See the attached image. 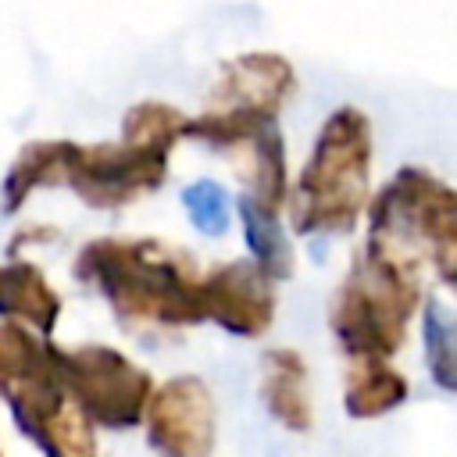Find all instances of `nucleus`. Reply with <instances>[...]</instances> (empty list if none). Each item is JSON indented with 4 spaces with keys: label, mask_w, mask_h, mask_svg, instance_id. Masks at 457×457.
Wrapping results in <instances>:
<instances>
[{
    "label": "nucleus",
    "mask_w": 457,
    "mask_h": 457,
    "mask_svg": "<svg viewBox=\"0 0 457 457\" xmlns=\"http://www.w3.org/2000/svg\"><path fill=\"white\" fill-rule=\"evenodd\" d=\"M189 129V114L179 111L168 100H139L121 114V136L125 143H139V146H157V150H175L179 139H186Z\"/></svg>",
    "instance_id": "obj_17"
},
{
    "label": "nucleus",
    "mask_w": 457,
    "mask_h": 457,
    "mask_svg": "<svg viewBox=\"0 0 457 457\" xmlns=\"http://www.w3.org/2000/svg\"><path fill=\"white\" fill-rule=\"evenodd\" d=\"M61 368L71 403L89 418L93 428L125 432L143 425L157 382L129 353L107 343H82L71 350L61 346Z\"/></svg>",
    "instance_id": "obj_6"
},
{
    "label": "nucleus",
    "mask_w": 457,
    "mask_h": 457,
    "mask_svg": "<svg viewBox=\"0 0 457 457\" xmlns=\"http://www.w3.org/2000/svg\"><path fill=\"white\" fill-rule=\"evenodd\" d=\"M421 339L432 382L446 393H457V318L443 314L439 303H428L421 318Z\"/></svg>",
    "instance_id": "obj_18"
},
{
    "label": "nucleus",
    "mask_w": 457,
    "mask_h": 457,
    "mask_svg": "<svg viewBox=\"0 0 457 457\" xmlns=\"http://www.w3.org/2000/svg\"><path fill=\"white\" fill-rule=\"evenodd\" d=\"M221 154L228 157V164L236 168V175L243 182L239 200H246L250 207H257L264 214L286 211L289 168H286V143H282L278 125H264L257 132H246L243 139L228 143Z\"/></svg>",
    "instance_id": "obj_11"
},
{
    "label": "nucleus",
    "mask_w": 457,
    "mask_h": 457,
    "mask_svg": "<svg viewBox=\"0 0 457 457\" xmlns=\"http://www.w3.org/2000/svg\"><path fill=\"white\" fill-rule=\"evenodd\" d=\"M411 396L407 375L386 357H350L343 368V411L353 421H375Z\"/></svg>",
    "instance_id": "obj_14"
},
{
    "label": "nucleus",
    "mask_w": 457,
    "mask_h": 457,
    "mask_svg": "<svg viewBox=\"0 0 457 457\" xmlns=\"http://www.w3.org/2000/svg\"><path fill=\"white\" fill-rule=\"evenodd\" d=\"M261 400H264V411L286 432H311L314 400H311L307 361L300 350L271 346L261 353Z\"/></svg>",
    "instance_id": "obj_13"
},
{
    "label": "nucleus",
    "mask_w": 457,
    "mask_h": 457,
    "mask_svg": "<svg viewBox=\"0 0 457 457\" xmlns=\"http://www.w3.org/2000/svg\"><path fill=\"white\" fill-rule=\"evenodd\" d=\"M364 243L386 246L418 268H432L457 289V186L421 164H403L368 200Z\"/></svg>",
    "instance_id": "obj_5"
},
{
    "label": "nucleus",
    "mask_w": 457,
    "mask_h": 457,
    "mask_svg": "<svg viewBox=\"0 0 457 457\" xmlns=\"http://www.w3.org/2000/svg\"><path fill=\"white\" fill-rule=\"evenodd\" d=\"M0 400L43 457H100L96 428L71 403L61 346L0 321Z\"/></svg>",
    "instance_id": "obj_3"
},
{
    "label": "nucleus",
    "mask_w": 457,
    "mask_h": 457,
    "mask_svg": "<svg viewBox=\"0 0 457 457\" xmlns=\"http://www.w3.org/2000/svg\"><path fill=\"white\" fill-rule=\"evenodd\" d=\"M71 275L100 293L129 328L200 325V271L186 250L150 236H96L71 261Z\"/></svg>",
    "instance_id": "obj_1"
},
{
    "label": "nucleus",
    "mask_w": 457,
    "mask_h": 457,
    "mask_svg": "<svg viewBox=\"0 0 457 457\" xmlns=\"http://www.w3.org/2000/svg\"><path fill=\"white\" fill-rule=\"evenodd\" d=\"M239 225H243V239H246V257L261 268L264 278L271 282H286L296 268V250L289 232L282 228V214H264L257 207H250L246 200L236 204Z\"/></svg>",
    "instance_id": "obj_16"
},
{
    "label": "nucleus",
    "mask_w": 457,
    "mask_h": 457,
    "mask_svg": "<svg viewBox=\"0 0 457 457\" xmlns=\"http://www.w3.org/2000/svg\"><path fill=\"white\" fill-rule=\"evenodd\" d=\"M61 311H64V300L36 261L29 257L0 261V321L21 325L50 339Z\"/></svg>",
    "instance_id": "obj_12"
},
{
    "label": "nucleus",
    "mask_w": 457,
    "mask_h": 457,
    "mask_svg": "<svg viewBox=\"0 0 457 457\" xmlns=\"http://www.w3.org/2000/svg\"><path fill=\"white\" fill-rule=\"evenodd\" d=\"M296 93V68L275 50H246L218 64L204 111L275 121Z\"/></svg>",
    "instance_id": "obj_9"
},
{
    "label": "nucleus",
    "mask_w": 457,
    "mask_h": 457,
    "mask_svg": "<svg viewBox=\"0 0 457 457\" xmlns=\"http://www.w3.org/2000/svg\"><path fill=\"white\" fill-rule=\"evenodd\" d=\"M143 432L157 457H214L218 403L211 386L193 371L157 382L143 414Z\"/></svg>",
    "instance_id": "obj_8"
},
{
    "label": "nucleus",
    "mask_w": 457,
    "mask_h": 457,
    "mask_svg": "<svg viewBox=\"0 0 457 457\" xmlns=\"http://www.w3.org/2000/svg\"><path fill=\"white\" fill-rule=\"evenodd\" d=\"M453 293H457V289H453Z\"/></svg>",
    "instance_id": "obj_21"
},
{
    "label": "nucleus",
    "mask_w": 457,
    "mask_h": 457,
    "mask_svg": "<svg viewBox=\"0 0 457 457\" xmlns=\"http://www.w3.org/2000/svg\"><path fill=\"white\" fill-rule=\"evenodd\" d=\"M168 150L139 146L125 139L79 143L68 161L64 186L93 211H118L139 196L157 193L168 182Z\"/></svg>",
    "instance_id": "obj_7"
},
{
    "label": "nucleus",
    "mask_w": 457,
    "mask_h": 457,
    "mask_svg": "<svg viewBox=\"0 0 457 457\" xmlns=\"http://www.w3.org/2000/svg\"><path fill=\"white\" fill-rule=\"evenodd\" d=\"M0 457H4V450H0Z\"/></svg>",
    "instance_id": "obj_20"
},
{
    "label": "nucleus",
    "mask_w": 457,
    "mask_h": 457,
    "mask_svg": "<svg viewBox=\"0 0 457 457\" xmlns=\"http://www.w3.org/2000/svg\"><path fill=\"white\" fill-rule=\"evenodd\" d=\"M421 311V268L386 246L361 243L328 300V328L350 357H393Z\"/></svg>",
    "instance_id": "obj_4"
},
{
    "label": "nucleus",
    "mask_w": 457,
    "mask_h": 457,
    "mask_svg": "<svg viewBox=\"0 0 457 457\" xmlns=\"http://www.w3.org/2000/svg\"><path fill=\"white\" fill-rule=\"evenodd\" d=\"M371 118L353 104L336 107L321 121L300 175L289 182V228L296 236H343L357 228L371 200Z\"/></svg>",
    "instance_id": "obj_2"
},
{
    "label": "nucleus",
    "mask_w": 457,
    "mask_h": 457,
    "mask_svg": "<svg viewBox=\"0 0 457 457\" xmlns=\"http://www.w3.org/2000/svg\"><path fill=\"white\" fill-rule=\"evenodd\" d=\"M200 321H214L228 336L261 339L275 321V282L250 257H232L200 271Z\"/></svg>",
    "instance_id": "obj_10"
},
{
    "label": "nucleus",
    "mask_w": 457,
    "mask_h": 457,
    "mask_svg": "<svg viewBox=\"0 0 457 457\" xmlns=\"http://www.w3.org/2000/svg\"><path fill=\"white\" fill-rule=\"evenodd\" d=\"M71 150H75V139H29L4 171V182H0L4 214L21 211L36 189L64 186Z\"/></svg>",
    "instance_id": "obj_15"
},
{
    "label": "nucleus",
    "mask_w": 457,
    "mask_h": 457,
    "mask_svg": "<svg viewBox=\"0 0 457 457\" xmlns=\"http://www.w3.org/2000/svg\"><path fill=\"white\" fill-rule=\"evenodd\" d=\"M182 207L200 232L218 236L228 228V196H225L221 182H214V179H196L193 186H186Z\"/></svg>",
    "instance_id": "obj_19"
}]
</instances>
